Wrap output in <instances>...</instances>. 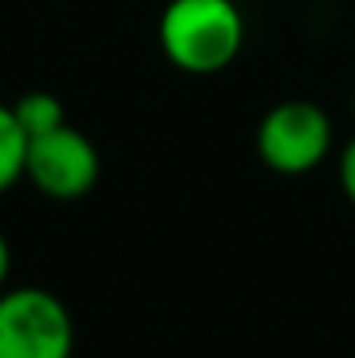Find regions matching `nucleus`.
Listing matches in <instances>:
<instances>
[{"label": "nucleus", "mask_w": 355, "mask_h": 358, "mask_svg": "<svg viewBox=\"0 0 355 358\" xmlns=\"http://www.w3.org/2000/svg\"><path fill=\"white\" fill-rule=\"evenodd\" d=\"M160 52L192 77L220 73L244 49V14L234 0H171L157 24Z\"/></svg>", "instance_id": "f257e3e1"}, {"label": "nucleus", "mask_w": 355, "mask_h": 358, "mask_svg": "<svg viewBox=\"0 0 355 358\" xmlns=\"http://www.w3.org/2000/svg\"><path fill=\"white\" fill-rule=\"evenodd\" d=\"M77 345L63 299L39 285L0 292V358H70Z\"/></svg>", "instance_id": "f03ea898"}, {"label": "nucleus", "mask_w": 355, "mask_h": 358, "mask_svg": "<svg viewBox=\"0 0 355 358\" xmlns=\"http://www.w3.org/2000/svg\"><path fill=\"white\" fill-rule=\"evenodd\" d=\"M331 143H335L331 115L303 98L279 101L275 108H268L254 132L261 164L286 178L310 174L314 167H321Z\"/></svg>", "instance_id": "7ed1b4c3"}, {"label": "nucleus", "mask_w": 355, "mask_h": 358, "mask_svg": "<svg viewBox=\"0 0 355 358\" xmlns=\"http://www.w3.org/2000/svg\"><path fill=\"white\" fill-rule=\"evenodd\" d=\"M25 178L46 199L74 202V199H84L98 185V178H102V157H98L95 143L81 129H74V125L63 122L60 129L28 139Z\"/></svg>", "instance_id": "20e7f679"}, {"label": "nucleus", "mask_w": 355, "mask_h": 358, "mask_svg": "<svg viewBox=\"0 0 355 358\" xmlns=\"http://www.w3.org/2000/svg\"><path fill=\"white\" fill-rule=\"evenodd\" d=\"M11 112H14V119H18L21 132H25L28 139L46 136V132H53V129H60V125L67 122L63 101H60L56 94H49V91H28V94H21V98L11 105Z\"/></svg>", "instance_id": "39448f33"}, {"label": "nucleus", "mask_w": 355, "mask_h": 358, "mask_svg": "<svg viewBox=\"0 0 355 358\" xmlns=\"http://www.w3.org/2000/svg\"><path fill=\"white\" fill-rule=\"evenodd\" d=\"M25 153H28V136L21 132L11 105L0 101V195L25 178Z\"/></svg>", "instance_id": "423d86ee"}, {"label": "nucleus", "mask_w": 355, "mask_h": 358, "mask_svg": "<svg viewBox=\"0 0 355 358\" xmlns=\"http://www.w3.org/2000/svg\"><path fill=\"white\" fill-rule=\"evenodd\" d=\"M338 185H342L345 199L355 206V136L349 139V146L342 150V160H338Z\"/></svg>", "instance_id": "0eeeda50"}, {"label": "nucleus", "mask_w": 355, "mask_h": 358, "mask_svg": "<svg viewBox=\"0 0 355 358\" xmlns=\"http://www.w3.org/2000/svg\"><path fill=\"white\" fill-rule=\"evenodd\" d=\"M7 275H11V243L0 234V292H4V285H7Z\"/></svg>", "instance_id": "6e6552de"}, {"label": "nucleus", "mask_w": 355, "mask_h": 358, "mask_svg": "<svg viewBox=\"0 0 355 358\" xmlns=\"http://www.w3.org/2000/svg\"><path fill=\"white\" fill-rule=\"evenodd\" d=\"M352 115H355V91H352Z\"/></svg>", "instance_id": "1a4fd4ad"}]
</instances>
